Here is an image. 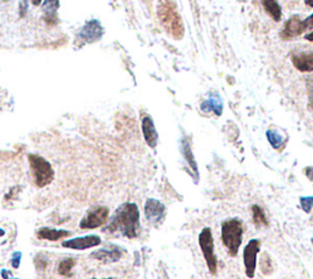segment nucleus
<instances>
[{
  "instance_id": "obj_5",
  "label": "nucleus",
  "mask_w": 313,
  "mask_h": 279,
  "mask_svg": "<svg viewBox=\"0 0 313 279\" xmlns=\"http://www.w3.org/2000/svg\"><path fill=\"white\" fill-rule=\"evenodd\" d=\"M198 244L201 247V251L206 260L207 267L212 275H217L218 271V259L214 250V240H213L212 229L209 227L203 228L198 235Z\"/></svg>"
},
{
  "instance_id": "obj_27",
  "label": "nucleus",
  "mask_w": 313,
  "mask_h": 279,
  "mask_svg": "<svg viewBox=\"0 0 313 279\" xmlns=\"http://www.w3.org/2000/svg\"><path fill=\"white\" fill-rule=\"evenodd\" d=\"M309 101H310V108L313 110V78L309 81Z\"/></svg>"
},
{
  "instance_id": "obj_17",
  "label": "nucleus",
  "mask_w": 313,
  "mask_h": 279,
  "mask_svg": "<svg viewBox=\"0 0 313 279\" xmlns=\"http://www.w3.org/2000/svg\"><path fill=\"white\" fill-rule=\"evenodd\" d=\"M60 4L59 0H46L43 4V11H44V18L47 22L49 23H57L58 16L57 11L59 9Z\"/></svg>"
},
{
  "instance_id": "obj_8",
  "label": "nucleus",
  "mask_w": 313,
  "mask_h": 279,
  "mask_svg": "<svg viewBox=\"0 0 313 279\" xmlns=\"http://www.w3.org/2000/svg\"><path fill=\"white\" fill-rule=\"evenodd\" d=\"M144 217L151 223H162L165 217V206L156 199H148L144 204Z\"/></svg>"
},
{
  "instance_id": "obj_19",
  "label": "nucleus",
  "mask_w": 313,
  "mask_h": 279,
  "mask_svg": "<svg viewBox=\"0 0 313 279\" xmlns=\"http://www.w3.org/2000/svg\"><path fill=\"white\" fill-rule=\"evenodd\" d=\"M261 1L267 14L270 15L273 20L277 22L281 20V6L279 5L278 0H261Z\"/></svg>"
},
{
  "instance_id": "obj_36",
  "label": "nucleus",
  "mask_w": 313,
  "mask_h": 279,
  "mask_svg": "<svg viewBox=\"0 0 313 279\" xmlns=\"http://www.w3.org/2000/svg\"><path fill=\"white\" fill-rule=\"evenodd\" d=\"M12 279H18V278H12Z\"/></svg>"
},
{
  "instance_id": "obj_1",
  "label": "nucleus",
  "mask_w": 313,
  "mask_h": 279,
  "mask_svg": "<svg viewBox=\"0 0 313 279\" xmlns=\"http://www.w3.org/2000/svg\"><path fill=\"white\" fill-rule=\"evenodd\" d=\"M107 233H119L128 239H135L141 231L138 206L133 202H126L113 214L112 219L104 228Z\"/></svg>"
},
{
  "instance_id": "obj_9",
  "label": "nucleus",
  "mask_w": 313,
  "mask_h": 279,
  "mask_svg": "<svg viewBox=\"0 0 313 279\" xmlns=\"http://www.w3.org/2000/svg\"><path fill=\"white\" fill-rule=\"evenodd\" d=\"M123 256L122 247L117 246V245H108L107 247H103L101 250L92 252V259L97 260V261H102L104 263H113L118 262Z\"/></svg>"
},
{
  "instance_id": "obj_10",
  "label": "nucleus",
  "mask_w": 313,
  "mask_h": 279,
  "mask_svg": "<svg viewBox=\"0 0 313 279\" xmlns=\"http://www.w3.org/2000/svg\"><path fill=\"white\" fill-rule=\"evenodd\" d=\"M102 240L98 235H86L81 236V238H75L71 239V240H66L63 243V246L67 247V249L72 250H87L91 247H96L98 245H101Z\"/></svg>"
},
{
  "instance_id": "obj_4",
  "label": "nucleus",
  "mask_w": 313,
  "mask_h": 279,
  "mask_svg": "<svg viewBox=\"0 0 313 279\" xmlns=\"http://www.w3.org/2000/svg\"><path fill=\"white\" fill-rule=\"evenodd\" d=\"M28 160H30L33 176H35L36 185L38 188H44L48 184H51L54 179V172H53L51 163L44 159L43 157L36 156V154H30Z\"/></svg>"
},
{
  "instance_id": "obj_35",
  "label": "nucleus",
  "mask_w": 313,
  "mask_h": 279,
  "mask_svg": "<svg viewBox=\"0 0 313 279\" xmlns=\"http://www.w3.org/2000/svg\"><path fill=\"white\" fill-rule=\"evenodd\" d=\"M92 279H96V278H92ZM107 279H113V278H107Z\"/></svg>"
},
{
  "instance_id": "obj_23",
  "label": "nucleus",
  "mask_w": 313,
  "mask_h": 279,
  "mask_svg": "<svg viewBox=\"0 0 313 279\" xmlns=\"http://www.w3.org/2000/svg\"><path fill=\"white\" fill-rule=\"evenodd\" d=\"M259 267H261L262 273L264 276H268L272 273V260H270V256L267 254V252H263L261 260H259Z\"/></svg>"
},
{
  "instance_id": "obj_24",
  "label": "nucleus",
  "mask_w": 313,
  "mask_h": 279,
  "mask_svg": "<svg viewBox=\"0 0 313 279\" xmlns=\"http://www.w3.org/2000/svg\"><path fill=\"white\" fill-rule=\"evenodd\" d=\"M300 207L305 213H310L313 209V196L300 197Z\"/></svg>"
},
{
  "instance_id": "obj_29",
  "label": "nucleus",
  "mask_w": 313,
  "mask_h": 279,
  "mask_svg": "<svg viewBox=\"0 0 313 279\" xmlns=\"http://www.w3.org/2000/svg\"><path fill=\"white\" fill-rule=\"evenodd\" d=\"M26 7H27V1H26V0H23V1L20 4V9L22 10V12H21V14H20V16H25Z\"/></svg>"
},
{
  "instance_id": "obj_7",
  "label": "nucleus",
  "mask_w": 313,
  "mask_h": 279,
  "mask_svg": "<svg viewBox=\"0 0 313 279\" xmlns=\"http://www.w3.org/2000/svg\"><path fill=\"white\" fill-rule=\"evenodd\" d=\"M109 218V209L104 206L96 207L87 213L85 218L81 220V229H96L105 224Z\"/></svg>"
},
{
  "instance_id": "obj_34",
  "label": "nucleus",
  "mask_w": 313,
  "mask_h": 279,
  "mask_svg": "<svg viewBox=\"0 0 313 279\" xmlns=\"http://www.w3.org/2000/svg\"><path fill=\"white\" fill-rule=\"evenodd\" d=\"M0 235H4V231H2V230L0 231Z\"/></svg>"
},
{
  "instance_id": "obj_15",
  "label": "nucleus",
  "mask_w": 313,
  "mask_h": 279,
  "mask_svg": "<svg viewBox=\"0 0 313 279\" xmlns=\"http://www.w3.org/2000/svg\"><path fill=\"white\" fill-rule=\"evenodd\" d=\"M37 236L42 240H49V241H57L60 239H64L70 236V231L67 230H57V229L52 228H41L37 231Z\"/></svg>"
},
{
  "instance_id": "obj_28",
  "label": "nucleus",
  "mask_w": 313,
  "mask_h": 279,
  "mask_svg": "<svg viewBox=\"0 0 313 279\" xmlns=\"http://www.w3.org/2000/svg\"><path fill=\"white\" fill-rule=\"evenodd\" d=\"M305 175H306V178L309 179L311 183H313V167H307L305 168Z\"/></svg>"
},
{
  "instance_id": "obj_22",
  "label": "nucleus",
  "mask_w": 313,
  "mask_h": 279,
  "mask_svg": "<svg viewBox=\"0 0 313 279\" xmlns=\"http://www.w3.org/2000/svg\"><path fill=\"white\" fill-rule=\"evenodd\" d=\"M76 263H77V261H76L75 259L63 260V261L59 263V266H58V273H59L60 276L67 277V276H70V272L72 271V268L75 267Z\"/></svg>"
},
{
  "instance_id": "obj_14",
  "label": "nucleus",
  "mask_w": 313,
  "mask_h": 279,
  "mask_svg": "<svg viewBox=\"0 0 313 279\" xmlns=\"http://www.w3.org/2000/svg\"><path fill=\"white\" fill-rule=\"evenodd\" d=\"M180 149H181V153H183L184 158H185V160L188 162V167L191 168L192 173H193L194 181L197 183V181H198V167H197L196 159H194L193 153H192L190 141H188V140L186 138L181 140V148Z\"/></svg>"
},
{
  "instance_id": "obj_11",
  "label": "nucleus",
  "mask_w": 313,
  "mask_h": 279,
  "mask_svg": "<svg viewBox=\"0 0 313 279\" xmlns=\"http://www.w3.org/2000/svg\"><path fill=\"white\" fill-rule=\"evenodd\" d=\"M291 62L294 67L301 72H312L313 71V52L302 51L291 54Z\"/></svg>"
},
{
  "instance_id": "obj_16",
  "label": "nucleus",
  "mask_w": 313,
  "mask_h": 279,
  "mask_svg": "<svg viewBox=\"0 0 313 279\" xmlns=\"http://www.w3.org/2000/svg\"><path fill=\"white\" fill-rule=\"evenodd\" d=\"M103 33V30H102L101 25H99L98 21L93 20L89 21V22L86 25V27L83 28L82 36L85 37L86 41L87 42H93L96 39H99V37Z\"/></svg>"
},
{
  "instance_id": "obj_20",
  "label": "nucleus",
  "mask_w": 313,
  "mask_h": 279,
  "mask_svg": "<svg viewBox=\"0 0 313 279\" xmlns=\"http://www.w3.org/2000/svg\"><path fill=\"white\" fill-rule=\"evenodd\" d=\"M201 109L206 113L214 112L215 115L219 117V115H222L223 112L222 101H220L218 97H210L209 99H207V101H204L203 103L201 104Z\"/></svg>"
},
{
  "instance_id": "obj_18",
  "label": "nucleus",
  "mask_w": 313,
  "mask_h": 279,
  "mask_svg": "<svg viewBox=\"0 0 313 279\" xmlns=\"http://www.w3.org/2000/svg\"><path fill=\"white\" fill-rule=\"evenodd\" d=\"M251 210H252V219H253L254 225H256L257 228L269 227V222H268V219H267V215H265L264 209H263L261 206H258V205H253V206L251 207Z\"/></svg>"
},
{
  "instance_id": "obj_2",
  "label": "nucleus",
  "mask_w": 313,
  "mask_h": 279,
  "mask_svg": "<svg viewBox=\"0 0 313 279\" xmlns=\"http://www.w3.org/2000/svg\"><path fill=\"white\" fill-rule=\"evenodd\" d=\"M158 17L164 26L165 31L175 39L184 37L183 18L179 14L173 0H160L158 5Z\"/></svg>"
},
{
  "instance_id": "obj_21",
  "label": "nucleus",
  "mask_w": 313,
  "mask_h": 279,
  "mask_svg": "<svg viewBox=\"0 0 313 279\" xmlns=\"http://www.w3.org/2000/svg\"><path fill=\"white\" fill-rule=\"evenodd\" d=\"M265 135H267L268 142H269L270 146H272L274 149H279V151H280V149H283V147L285 146L286 139H284L283 136L278 133V131L268 130Z\"/></svg>"
},
{
  "instance_id": "obj_32",
  "label": "nucleus",
  "mask_w": 313,
  "mask_h": 279,
  "mask_svg": "<svg viewBox=\"0 0 313 279\" xmlns=\"http://www.w3.org/2000/svg\"><path fill=\"white\" fill-rule=\"evenodd\" d=\"M305 4L309 5V6L313 7V0H305Z\"/></svg>"
},
{
  "instance_id": "obj_26",
  "label": "nucleus",
  "mask_w": 313,
  "mask_h": 279,
  "mask_svg": "<svg viewBox=\"0 0 313 279\" xmlns=\"http://www.w3.org/2000/svg\"><path fill=\"white\" fill-rule=\"evenodd\" d=\"M20 262H21V252H15L12 255V260H11V265L14 268L20 267Z\"/></svg>"
},
{
  "instance_id": "obj_31",
  "label": "nucleus",
  "mask_w": 313,
  "mask_h": 279,
  "mask_svg": "<svg viewBox=\"0 0 313 279\" xmlns=\"http://www.w3.org/2000/svg\"><path fill=\"white\" fill-rule=\"evenodd\" d=\"M31 1H32V4L35 5V6H38V5L42 2V0H31Z\"/></svg>"
},
{
  "instance_id": "obj_13",
  "label": "nucleus",
  "mask_w": 313,
  "mask_h": 279,
  "mask_svg": "<svg viewBox=\"0 0 313 279\" xmlns=\"http://www.w3.org/2000/svg\"><path fill=\"white\" fill-rule=\"evenodd\" d=\"M142 134H143V138L146 140L147 144L151 148H156L158 143V133L156 126H154L153 119L148 117V115L142 118Z\"/></svg>"
},
{
  "instance_id": "obj_12",
  "label": "nucleus",
  "mask_w": 313,
  "mask_h": 279,
  "mask_svg": "<svg viewBox=\"0 0 313 279\" xmlns=\"http://www.w3.org/2000/svg\"><path fill=\"white\" fill-rule=\"evenodd\" d=\"M305 32L304 26H302V20H300L299 16H294L289 18L284 25L283 31H281L280 36L281 38L288 41V39H294L295 37H299L300 35Z\"/></svg>"
},
{
  "instance_id": "obj_33",
  "label": "nucleus",
  "mask_w": 313,
  "mask_h": 279,
  "mask_svg": "<svg viewBox=\"0 0 313 279\" xmlns=\"http://www.w3.org/2000/svg\"><path fill=\"white\" fill-rule=\"evenodd\" d=\"M1 276H2V278H4V279H7V272H6V271H5V270L1 271Z\"/></svg>"
},
{
  "instance_id": "obj_3",
  "label": "nucleus",
  "mask_w": 313,
  "mask_h": 279,
  "mask_svg": "<svg viewBox=\"0 0 313 279\" xmlns=\"http://www.w3.org/2000/svg\"><path fill=\"white\" fill-rule=\"evenodd\" d=\"M220 233H222V241L228 250V254L231 257H235L243 244L244 225L241 219L231 218V219L224 220L222 223Z\"/></svg>"
},
{
  "instance_id": "obj_6",
  "label": "nucleus",
  "mask_w": 313,
  "mask_h": 279,
  "mask_svg": "<svg viewBox=\"0 0 313 279\" xmlns=\"http://www.w3.org/2000/svg\"><path fill=\"white\" fill-rule=\"evenodd\" d=\"M261 250V241L258 239H252L247 243L244 249V265L247 278H254L257 268V256Z\"/></svg>"
},
{
  "instance_id": "obj_25",
  "label": "nucleus",
  "mask_w": 313,
  "mask_h": 279,
  "mask_svg": "<svg viewBox=\"0 0 313 279\" xmlns=\"http://www.w3.org/2000/svg\"><path fill=\"white\" fill-rule=\"evenodd\" d=\"M302 26H304L305 31L312 30L313 28V14L311 15V16H309L307 18H305V20H302Z\"/></svg>"
},
{
  "instance_id": "obj_30",
  "label": "nucleus",
  "mask_w": 313,
  "mask_h": 279,
  "mask_svg": "<svg viewBox=\"0 0 313 279\" xmlns=\"http://www.w3.org/2000/svg\"><path fill=\"white\" fill-rule=\"evenodd\" d=\"M305 38L307 39V41H310V42H313V31L312 32H310V33H307L306 36H305Z\"/></svg>"
}]
</instances>
